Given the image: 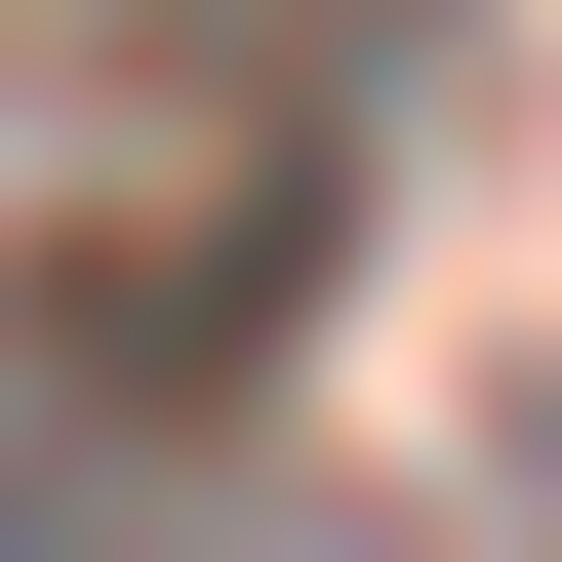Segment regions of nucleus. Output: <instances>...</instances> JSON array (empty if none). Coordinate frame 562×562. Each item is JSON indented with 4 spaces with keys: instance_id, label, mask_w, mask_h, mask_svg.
Wrapping results in <instances>:
<instances>
[{
    "instance_id": "f257e3e1",
    "label": "nucleus",
    "mask_w": 562,
    "mask_h": 562,
    "mask_svg": "<svg viewBox=\"0 0 562 562\" xmlns=\"http://www.w3.org/2000/svg\"><path fill=\"white\" fill-rule=\"evenodd\" d=\"M0 562H81V442H41V402H0Z\"/></svg>"
}]
</instances>
